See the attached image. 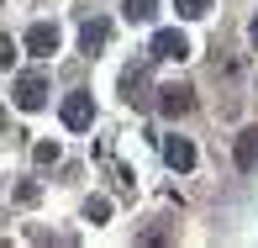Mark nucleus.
<instances>
[{"label":"nucleus","mask_w":258,"mask_h":248,"mask_svg":"<svg viewBox=\"0 0 258 248\" xmlns=\"http://www.w3.org/2000/svg\"><path fill=\"white\" fill-rule=\"evenodd\" d=\"M248 42H253V48H258V21H253V27H248Z\"/></svg>","instance_id":"15"},{"label":"nucleus","mask_w":258,"mask_h":248,"mask_svg":"<svg viewBox=\"0 0 258 248\" xmlns=\"http://www.w3.org/2000/svg\"><path fill=\"white\" fill-rule=\"evenodd\" d=\"M158 111H163V116L195 111V90H190V85H163V90H158Z\"/></svg>","instance_id":"4"},{"label":"nucleus","mask_w":258,"mask_h":248,"mask_svg":"<svg viewBox=\"0 0 258 248\" xmlns=\"http://www.w3.org/2000/svg\"><path fill=\"white\" fill-rule=\"evenodd\" d=\"M27 53H37V58L58 53V27H53V21H32V27H27Z\"/></svg>","instance_id":"5"},{"label":"nucleus","mask_w":258,"mask_h":248,"mask_svg":"<svg viewBox=\"0 0 258 248\" xmlns=\"http://www.w3.org/2000/svg\"><path fill=\"white\" fill-rule=\"evenodd\" d=\"M32 159H37V164H58V143H37Z\"/></svg>","instance_id":"13"},{"label":"nucleus","mask_w":258,"mask_h":248,"mask_svg":"<svg viewBox=\"0 0 258 248\" xmlns=\"http://www.w3.org/2000/svg\"><path fill=\"white\" fill-rule=\"evenodd\" d=\"M121 90H126V101H148V95H143V90H148V79L137 74V69H126V74H121Z\"/></svg>","instance_id":"10"},{"label":"nucleus","mask_w":258,"mask_h":248,"mask_svg":"<svg viewBox=\"0 0 258 248\" xmlns=\"http://www.w3.org/2000/svg\"><path fill=\"white\" fill-rule=\"evenodd\" d=\"M105 37H111V27H105L100 16H95V21H85V27H79V48H85L90 58H95V53L105 48Z\"/></svg>","instance_id":"7"},{"label":"nucleus","mask_w":258,"mask_h":248,"mask_svg":"<svg viewBox=\"0 0 258 248\" xmlns=\"http://www.w3.org/2000/svg\"><path fill=\"white\" fill-rule=\"evenodd\" d=\"M58 116H63V127H69V132H85V127L95 122V95H90V90H74V95H63Z\"/></svg>","instance_id":"1"},{"label":"nucleus","mask_w":258,"mask_h":248,"mask_svg":"<svg viewBox=\"0 0 258 248\" xmlns=\"http://www.w3.org/2000/svg\"><path fill=\"white\" fill-rule=\"evenodd\" d=\"M153 58H169V64L190 58V37H184L179 27H163V32H153Z\"/></svg>","instance_id":"3"},{"label":"nucleus","mask_w":258,"mask_h":248,"mask_svg":"<svg viewBox=\"0 0 258 248\" xmlns=\"http://www.w3.org/2000/svg\"><path fill=\"white\" fill-rule=\"evenodd\" d=\"M237 169H258V127L237 137Z\"/></svg>","instance_id":"8"},{"label":"nucleus","mask_w":258,"mask_h":248,"mask_svg":"<svg viewBox=\"0 0 258 248\" xmlns=\"http://www.w3.org/2000/svg\"><path fill=\"white\" fill-rule=\"evenodd\" d=\"M85 217L90 222H105V217H111V201H105V195H90L85 201Z\"/></svg>","instance_id":"12"},{"label":"nucleus","mask_w":258,"mask_h":248,"mask_svg":"<svg viewBox=\"0 0 258 248\" xmlns=\"http://www.w3.org/2000/svg\"><path fill=\"white\" fill-rule=\"evenodd\" d=\"M163 159H169V169H195V143L190 137H169V143H163Z\"/></svg>","instance_id":"6"},{"label":"nucleus","mask_w":258,"mask_h":248,"mask_svg":"<svg viewBox=\"0 0 258 248\" xmlns=\"http://www.w3.org/2000/svg\"><path fill=\"white\" fill-rule=\"evenodd\" d=\"M158 16V0H126V21H153Z\"/></svg>","instance_id":"9"},{"label":"nucleus","mask_w":258,"mask_h":248,"mask_svg":"<svg viewBox=\"0 0 258 248\" xmlns=\"http://www.w3.org/2000/svg\"><path fill=\"white\" fill-rule=\"evenodd\" d=\"M11 58H16V42H11L6 32H0V69H11Z\"/></svg>","instance_id":"14"},{"label":"nucleus","mask_w":258,"mask_h":248,"mask_svg":"<svg viewBox=\"0 0 258 248\" xmlns=\"http://www.w3.org/2000/svg\"><path fill=\"white\" fill-rule=\"evenodd\" d=\"M174 11L190 16V21H201V16H211V0H174Z\"/></svg>","instance_id":"11"},{"label":"nucleus","mask_w":258,"mask_h":248,"mask_svg":"<svg viewBox=\"0 0 258 248\" xmlns=\"http://www.w3.org/2000/svg\"><path fill=\"white\" fill-rule=\"evenodd\" d=\"M11 101H16L21 111H42V106H48V79H42L37 69H32V74H21L16 90H11Z\"/></svg>","instance_id":"2"}]
</instances>
